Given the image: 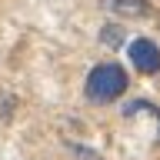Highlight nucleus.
Wrapping results in <instances>:
<instances>
[{"mask_svg":"<svg viewBox=\"0 0 160 160\" xmlns=\"http://www.w3.org/2000/svg\"><path fill=\"white\" fill-rule=\"evenodd\" d=\"M130 87V73L120 63L107 60V63H97V67L87 73V83H83V93H87L90 103H113L127 93Z\"/></svg>","mask_w":160,"mask_h":160,"instance_id":"obj_1","label":"nucleus"},{"mask_svg":"<svg viewBox=\"0 0 160 160\" xmlns=\"http://www.w3.org/2000/svg\"><path fill=\"white\" fill-rule=\"evenodd\" d=\"M130 63L137 67V73H160V47L147 37H133L127 43Z\"/></svg>","mask_w":160,"mask_h":160,"instance_id":"obj_2","label":"nucleus"},{"mask_svg":"<svg viewBox=\"0 0 160 160\" xmlns=\"http://www.w3.org/2000/svg\"><path fill=\"white\" fill-rule=\"evenodd\" d=\"M100 7L117 13V17H147L150 13L147 0H100Z\"/></svg>","mask_w":160,"mask_h":160,"instance_id":"obj_3","label":"nucleus"},{"mask_svg":"<svg viewBox=\"0 0 160 160\" xmlns=\"http://www.w3.org/2000/svg\"><path fill=\"white\" fill-rule=\"evenodd\" d=\"M133 113H150L160 123V107L153 100H130V103H123V117H133Z\"/></svg>","mask_w":160,"mask_h":160,"instance_id":"obj_4","label":"nucleus"},{"mask_svg":"<svg viewBox=\"0 0 160 160\" xmlns=\"http://www.w3.org/2000/svg\"><path fill=\"white\" fill-rule=\"evenodd\" d=\"M100 43H107V47H120V43H123V27H120V23H107V27L100 30Z\"/></svg>","mask_w":160,"mask_h":160,"instance_id":"obj_5","label":"nucleus"},{"mask_svg":"<svg viewBox=\"0 0 160 160\" xmlns=\"http://www.w3.org/2000/svg\"><path fill=\"white\" fill-rule=\"evenodd\" d=\"M70 150H73V153H77L80 160H100L97 153H93V150H87V147H77V143H73V147H70Z\"/></svg>","mask_w":160,"mask_h":160,"instance_id":"obj_6","label":"nucleus"}]
</instances>
